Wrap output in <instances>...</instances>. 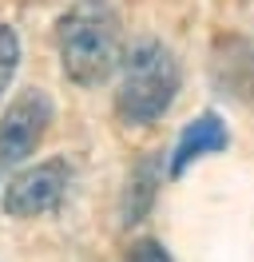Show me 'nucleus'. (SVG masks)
Segmentation results:
<instances>
[{
	"instance_id": "obj_9",
	"label": "nucleus",
	"mask_w": 254,
	"mask_h": 262,
	"mask_svg": "<svg viewBox=\"0 0 254 262\" xmlns=\"http://www.w3.org/2000/svg\"><path fill=\"white\" fill-rule=\"evenodd\" d=\"M127 262H171L167 258V250L159 243H151V238H143V243L131 246V254H127Z\"/></svg>"
},
{
	"instance_id": "obj_6",
	"label": "nucleus",
	"mask_w": 254,
	"mask_h": 262,
	"mask_svg": "<svg viewBox=\"0 0 254 262\" xmlns=\"http://www.w3.org/2000/svg\"><path fill=\"white\" fill-rule=\"evenodd\" d=\"M215 80L219 88H226L230 96L250 99L254 96V44L246 40H219V52H215Z\"/></svg>"
},
{
	"instance_id": "obj_8",
	"label": "nucleus",
	"mask_w": 254,
	"mask_h": 262,
	"mask_svg": "<svg viewBox=\"0 0 254 262\" xmlns=\"http://www.w3.org/2000/svg\"><path fill=\"white\" fill-rule=\"evenodd\" d=\"M16 64H20V40H16V32L8 24H0V96H4V88L12 83Z\"/></svg>"
},
{
	"instance_id": "obj_4",
	"label": "nucleus",
	"mask_w": 254,
	"mask_h": 262,
	"mask_svg": "<svg viewBox=\"0 0 254 262\" xmlns=\"http://www.w3.org/2000/svg\"><path fill=\"white\" fill-rule=\"evenodd\" d=\"M64 191H68V163L64 159H48L40 167L20 171L12 183H4V199L0 207L12 219H36L60 207Z\"/></svg>"
},
{
	"instance_id": "obj_5",
	"label": "nucleus",
	"mask_w": 254,
	"mask_h": 262,
	"mask_svg": "<svg viewBox=\"0 0 254 262\" xmlns=\"http://www.w3.org/2000/svg\"><path fill=\"white\" fill-rule=\"evenodd\" d=\"M222 147H226V127H222V119L215 112H203L199 119H190L187 131L179 135L175 155H171V175H183L195 159L215 155V151H222Z\"/></svg>"
},
{
	"instance_id": "obj_3",
	"label": "nucleus",
	"mask_w": 254,
	"mask_h": 262,
	"mask_svg": "<svg viewBox=\"0 0 254 262\" xmlns=\"http://www.w3.org/2000/svg\"><path fill=\"white\" fill-rule=\"evenodd\" d=\"M48 123H52V99L40 88H28L8 103L0 119V183L40 147Z\"/></svg>"
},
{
	"instance_id": "obj_2",
	"label": "nucleus",
	"mask_w": 254,
	"mask_h": 262,
	"mask_svg": "<svg viewBox=\"0 0 254 262\" xmlns=\"http://www.w3.org/2000/svg\"><path fill=\"white\" fill-rule=\"evenodd\" d=\"M64 76L79 88L103 83L119 68V28L103 4H79L56 24Z\"/></svg>"
},
{
	"instance_id": "obj_1",
	"label": "nucleus",
	"mask_w": 254,
	"mask_h": 262,
	"mask_svg": "<svg viewBox=\"0 0 254 262\" xmlns=\"http://www.w3.org/2000/svg\"><path fill=\"white\" fill-rule=\"evenodd\" d=\"M179 96V64L159 40H139L127 52L119 92H115V115L127 127H147L171 112Z\"/></svg>"
},
{
	"instance_id": "obj_7",
	"label": "nucleus",
	"mask_w": 254,
	"mask_h": 262,
	"mask_svg": "<svg viewBox=\"0 0 254 262\" xmlns=\"http://www.w3.org/2000/svg\"><path fill=\"white\" fill-rule=\"evenodd\" d=\"M159 175H163V159H159V155H147V159L131 171V179H127V203H123V223H139L143 214L151 211Z\"/></svg>"
}]
</instances>
